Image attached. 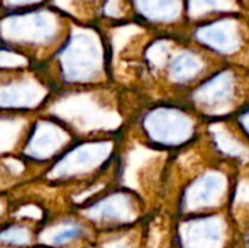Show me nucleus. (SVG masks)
I'll return each mask as SVG.
<instances>
[{"instance_id": "obj_1", "label": "nucleus", "mask_w": 249, "mask_h": 248, "mask_svg": "<svg viewBox=\"0 0 249 248\" xmlns=\"http://www.w3.org/2000/svg\"><path fill=\"white\" fill-rule=\"evenodd\" d=\"M58 29V19L50 10L9 15L0 20V37L13 44H47Z\"/></svg>"}, {"instance_id": "obj_2", "label": "nucleus", "mask_w": 249, "mask_h": 248, "mask_svg": "<svg viewBox=\"0 0 249 248\" xmlns=\"http://www.w3.org/2000/svg\"><path fill=\"white\" fill-rule=\"evenodd\" d=\"M64 75L71 82L92 79L101 67L102 54L98 38L89 31H76L71 34L66 47L60 51Z\"/></svg>"}, {"instance_id": "obj_3", "label": "nucleus", "mask_w": 249, "mask_h": 248, "mask_svg": "<svg viewBox=\"0 0 249 248\" xmlns=\"http://www.w3.org/2000/svg\"><path fill=\"white\" fill-rule=\"evenodd\" d=\"M152 139L165 146H179L193 136V121L181 110L168 107L156 108L146 118Z\"/></svg>"}, {"instance_id": "obj_4", "label": "nucleus", "mask_w": 249, "mask_h": 248, "mask_svg": "<svg viewBox=\"0 0 249 248\" xmlns=\"http://www.w3.org/2000/svg\"><path fill=\"white\" fill-rule=\"evenodd\" d=\"M198 39L222 53H232L239 47L238 25L235 20L223 19L204 26L197 34Z\"/></svg>"}, {"instance_id": "obj_5", "label": "nucleus", "mask_w": 249, "mask_h": 248, "mask_svg": "<svg viewBox=\"0 0 249 248\" xmlns=\"http://www.w3.org/2000/svg\"><path fill=\"white\" fill-rule=\"evenodd\" d=\"M223 187H225V181L219 175L210 174L201 177L190 187L188 196L184 202L190 209L194 210L214 205L219 200V197L223 194L225 190Z\"/></svg>"}, {"instance_id": "obj_6", "label": "nucleus", "mask_w": 249, "mask_h": 248, "mask_svg": "<svg viewBox=\"0 0 249 248\" xmlns=\"http://www.w3.org/2000/svg\"><path fill=\"white\" fill-rule=\"evenodd\" d=\"M233 77L229 72L220 73L210 82L204 83L196 94L197 99L209 108L222 107L232 99Z\"/></svg>"}, {"instance_id": "obj_7", "label": "nucleus", "mask_w": 249, "mask_h": 248, "mask_svg": "<svg viewBox=\"0 0 249 248\" xmlns=\"http://www.w3.org/2000/svg\"><path fill=\"white\" fill-rule=\"evenodd\" d=\"M185 235L188 248H219L223 240L222 225L214 219L194 222Z\"/></svg>"}, {"instance_id": "obj_8", "label": "nucleus", "mask_w": 249, "mask_h": 248, "mask_svg": "<svg viewBox=\"0 0 249 248\" xmlns=\"http://www.w3.org/2000/svg\"><path fill=\"white\" fill-rule=\"evenodd\" d=\"M39 96L41 92L32 82L10 83L4 88H0V105H29Z\"/></svg>"}, {"instance_id": "obj_9", "label": "nucleus", "mask_w": 249, "mask_h": 248, "mask_svg": "<svg viewBox=\"0 0 249 248\" xmlns=\"http://www.w3.org/2000/svg\"><path fill=\"white\" fill-rule=\"evenodd\" d=\"M139 10L152 20H172L181 12L179 0H136Z\"/></svg>"}, {"instance_id": "obj_10", "label": "nucleus", "mask_w": 249, "mask_h": 248, "mask_svg": "<svg viewBox=\"0 0 249 248\" xmlns=\"http://www.w3.org/2000/svg\"><path fill=\"white\" fill-rule=\"evenodd\" d=\"M38 130L39 132L35 133L32 143L29 145V149L35 156H48L63 143V133L51 126H45L44 129Z\"/></svg>"}, {"instance_id": "obj_11", "label": "nucleus", "mask_w": 249, "mask_h": 248, "mask_svg": "<svg viewBox=\"0 0 249 248\" xmlns=\"http://www.w3.org/2000/svg\"><path fill=\"white\" fill-rule=\"evenodd\" d=\"M203 69V63L198 57L190 53H182L175 57V60L171 63L169 73L171 77L177 82H187L193 77H196L200 70Z\"/></svg>"}, {"instance_id": "obj_12", "label": "nucleus", "mask_w": 249, "mask_h": 248, "mask_svg": "<svg viewBox=\"0 0 249 248\" xmlns=\"http://www.w3.org/2000/svg\"><path fill=\"white\" fill-rule=\"evenodd\" d=\"M127 202L124 197H117V199H108V202L99 203L95 206L96 213L107 221H121L127 218L128 212L127 210Z\"/></svg>"}, {"instance_id": "obj_13", "label": "nucleus", "mask_w": 249, "mask_h": 248, "mask_svg": "<svg viewBox=\"0 0 249 248\" xmlns=\"http://www.w3.org/2000/svg\"><path fill=\"white\" fill-rule=\"evenodd\" d=\"M0 241L6 244H13V246H26L29 244V234L25 228L12 227L7 231L0 234Z\"/></svg>"}, {"instance_id": "obj_14", "label": "nucleus", "mask_w": 249, "mask_h": 248, "mask_svg": "<svg viewBox=\"0 0 249 248\" xmlns=\"http://www.w3.org/2000/svg\"><path fill=\"white\" fill-rule=\"evenodd\" d=\"M82 235V228L80 227H70V228H66L60 232H57L53 238V244L54 246H63L71 240H76Z\"/></svg>"}, {"instance_id": "obj_15", "label": "nucleus", "mask_w": 249, "mask_h": 248, "mask_svg": "<svg viewBox=\"0 0 249 248\" xmlns=\"http://www.w3.org/2000/svg\"><path fill=\"white\" fill-rule=\"evenodd\" d=\"M26 60L13 53V51H7V50H0V67H16V66H22L25 64Z\"/></svg>"}, {"instance_id": "obj_16", "label": "nucleus", "mask_w": 249, "mask_h": 248, "mask_svg": "<svg viewBox=\"0 0 249 248\" xmlns=\"http://www.w3.org/2000/svg\"><path fill=\"white\" fill-rule=\"evenodd\" d=\"M147 56H149V58H150L155 64L160 66V64H163V63L166 61V57H168V45H166L165 42H156V44L149 50Z\"/></svg>"}, {"instance_id": "obj_17", "label": "nucleus", "mask_w": 249, "mask_h": 248, "mask_svg": "<svg viewBox=\"0 0 249 248\" xmlns=\"http://www.w3.org/2000/svg\"><path fill=\"white\" fill-rule=\"evenodd\" d=\"M193 13L197 15L198 12H204L207 9H216L220 6V0H193Z\"/></svg>"}, {"instance_id": "obj_18", "label": "nucleus", "mask_w": 249, "mask_h": 248, "mask_svg": "<svg viewBox=\"0 0 249 248\" xmlns=\"http://www.w3.org/2000/svg\"><path fill=\"white\" fill-rule=\"evenodd\" d=\"M105 13L108 16H118L120 15V0H108L105 6Z\"/></svg>"}, {"instance_id": "obj_19", "label": "nucleus", "mask_w": 249, "mask_h": 248, "mask_svg": "<svg viewBox=\"0 0 249 248\" xmlns=\"http://www.w3.org/2000/svg\"><path fill=\"white\" fill-rule=\"evenodd\" d=\"M42 0H4V3L9 6V7H25V6H31V4H35V3H39Z\"/></svg>"}, {"instance_id": "obj_20", "label": "nucleus", "mask_w": 249, "mask_h": 248, "mask_svg": "<svg viewBox=\"0 0 249 248\" xmlns=\"http://www.w3.org/2000/svg\"><path fill=\"white\" fill-rule=\"evenodd\" d=\"M242 118H247V120H245V129H248V133H249V113L247 117H242Z\"/></svg>"}]
</instances>
